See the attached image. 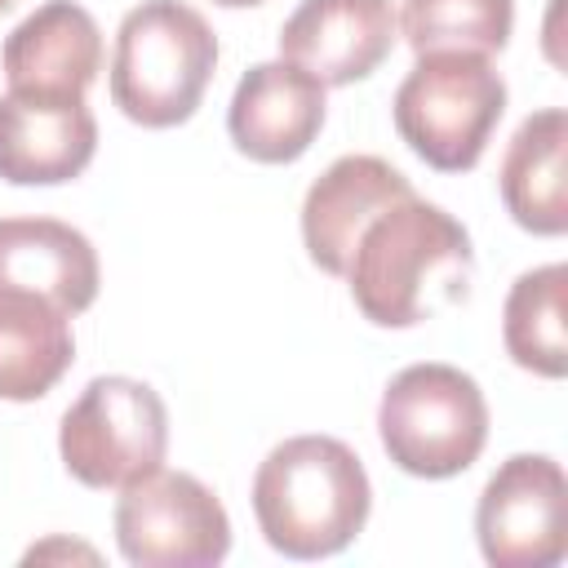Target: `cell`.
Masks as SVG:
<instances>
[{"label": "cell", "instance_id": "6da1fadb", "mask_svg": "<svg viewBox=\"0 0 568 568\" xmlns=\"http://www.w3.org/2000/svg\"><path fill=\"white\" fill-rule=\"evenodd\" d=\"M470 266L475 253L466 226L413 191L359 231L346 284L364 320L382 328H413L466 297Z\"/></svg>", "mask_w": 568, "mask_h": 568}, {"label": "cell", "instance_id": "7a4b0ae2", "mask_svg": "<svg viewBox=\"0 0 568 568\" xmlns=\"http://www.w3.org/2000/svg\"><path fill=\"white\" fill-rule=\"evenodd\" d=\"M373 506L355 448L333 435H293L266 453L253 475V515L262 537L288 559L346 550Z\"/></svg>", "mask_w": 568, "mask_h": 568}, {"label": "cell", "instance_id": "3957f363", "mask_svg": "<svg viewBox=\"0 0 568 568\" xmlns=\"http://www.w3.org/2000/svg\"><path fill=\"white\" fill-rule=\"evenodd\" d=\"M217 67V36L182 0H142L124 13L111 53V102L142 129L195 115Z\"/></svg>", "mask_w": 568, "mask_h": 568}, {"label": "cell", "instance_id": "277c9868", "mask_svg": "<svg viewBox=\"0 0 568 568\" xmlns=\"http://www.w3.org/2000/svg\"><path fill=\"white\" fill-rule=\"evenodd\" d=\"M390 111L399 138L417 160L439 173H466L479 164L506 111V80L484 53H417L413 71L395 89Z\"/></svg>", "mask_w": 568, "mask_h": 568}, {"label": "cell", "instance_id": "5b68a950", "mask_svg": "<svg viewBox=\"0 0 568 568\" xmlns=\"http://www.w3.org/2000/svg\"><path fill=\"white\" fill-rule=\"evenodd\" d=\"M386 457L417 479L462 475L488 439V404L470 373L453 364H408L377 404Z\"/></svg>", "mask_w": 568, "mask_h": 568}, {"label": "cell", "instance_id": "8992f818", "mask_svg": "<svg viewBox=\"0 0 568 568\" xmlns=\"http://www.w3.org/2000/svg\"><path fill=\"white\" fill-rule=\"evenodd\" d=\"M169 448L164 399L138 377H93L62 413L58 453L84 488H124L151 475Z\"/></svg>", "mask_w": 568, "mask_h": 568}, {"label": "cell", "instance_id": "52a82bcc", "mask_svg": "<svg viewBox=\"0 0 568 568\" xmlns=\"http://www.w3.org/2000/svg\"><path fill=\"white\" fill-rule=\"evenodd\" d=\"M115 541L138 568H209L231 550V519L195 475L155 466L120 488Z\"/></svg>", "mask_w": 568, "mask_h": 568}, {"label": "cell", "instance_id": "ba28073f", "mask_svg": "<svg viewBox=\"0 0 568 568\" xmlns=\"http://www.w3.org/2000/svg\"><path fill=\"white\" fill-rule=\"evenodd\" d=\"M479 550L497 568H550L568 550V484L555 457L515 453L479 493Z\"/></svg>", "mask_w": 568, "mask_h": 568}, {"label": "cell", "instance_id": "9c48e42d", "mask_svg": "<svg viewBox=\"0 0 568 568\" xmlns=\"http://www.w3.org/2000/svg\"><path fill=\"white\" fill-rule=\"evenodd\" d=\"M390 0H302L280 27V58L320 84H355L395 49Z\"/></svg>", "mask_w": 568, "mask_h": 568}, {"label": "cell", "instance_id": "30bf717a", "mask_svg": "<svg viewBox=\"0 0 568 568\" xmlns=\"http://www.w3.org/2000/svg\"><path fill=\"white\" fill-rule=\"evenodd\" d=\"M98 120L84 98L18 93L0 98V178L13 186H58L89 169Z\"/></svg>", "mask_w": 568, "mask_h": 568}, {"label": "cell", "instance_id": "8fae6325", "mask_svg": "<svg viewBox=\"0 0 568 568\" xmlns=\"http://www.w3.org/2000/svg\"><path fill=\"white\" fill-rule=\"evenodd\" d=\"M231 142L257 164H288L324 129V84L275 58L244 71L226 111Z\"/></svg>", "mask_w": 568, "mask_h": 568}, {"label": "cell", "instance_id": "7c38bea8", "mask_svg": "<svg viewBox=\"0 0 568 568\" xmlns=\"http://www.w3.org/2000/svg\"><path fill=\"white\" fill-rule=\"evenodd\" d=\"M413 195L408 178L382 155H342L333 160L302 200V244L311 262L328 275H346L359 231L395 200Z\"/></svg>", "mask_w": 568, "mask_h": 568}, {"label": "cell", "instance_id": "4fadbf2b", "mask_svg": "<svg viewBox=\"0 0 568 568\" xmlns=\"http://www.w3.org/2000/svg\"><path fill=\"white\" fill-rule=\"evenodd\" d=\"M0 62L18 93L84 98L102 71V31L84 4L49 0L4 36Z\"/></svg>", "mask_w": 568, "mask_h": 568}, {"label": "cell", "instance_id": "5bb4252c", "mask_svg": "<svg viewBox=\"0 0 568 568\" xmlns=\"http://www.w3.org/2000/svg\"><path fill=\"white\" fill-rule=\"evenodd\" d=\"M0 293L40 297L80 315L98 297V253L58 217H0Z\"/></svg>", "mask_w": 568, "mask_h": 568}, {"label": "cell", "instance_id": "9a60e30c", "mask_svg": "<svg viewBox=\"0 0 568 568\" xmlns=\"http://www.w3.org/2000/svg\"><path fill=\"white\" fill-rule=\"evenodd\" d=\"M506 213L532 235L568 231V115L559 106L532 111L506 142L497 173Z\"/></svg>", "mask_w": 568, "mask_h": 568}, {"label": "cell", "instance_id": "2e32d148", "mask_svg": "<svg viewBox=\"0 0 568 568\" xmlns=\"http://www.w3.org/2000/svg\"><path fill=\"white\" fill-rule=\"evenodd\" d=\"M75 359L71 315L22 293H0V399L49 395Z\"/></svg>", "mask_w": 568, "mask_h": 568}, {"label": "cell", "instance_id": "e0dca14e", "mask_svg": "<svg viewBox=\"0 0 568 568\" xmlns=\"http://www.w3.org/2000/svg\"><path fill=\"white\" fill-rule=\"evenodd\" d=\"M564 293H568V266L550 262L537 271H524L501 311V337L519 368L537 377H564L568 373V337H564Z\"/></svg>", "mask_w": 568, "mask_h": 568}, {"label": "cell", "instance_id": "ac0fdd59", "mask_svg": "<svg viewBox=\"0 0 568 568\" xmlns=\"http://www.w3.org/2000/svg\"><path fill=\"white\" fill-rule=\"evenodd\" d=\"M399 31L413 53L462 49V53H501L515 27V0H404Z\"/></svg>", "mask_w": 568, "mask_h": 568}, {"label": "cell", "instance_id": "d6986e66", "mask_svg": "<svg viewBox=\"0 0 568 568\" xmlns=\"http://www.w3.org/2000/svg\"><path fill=\"white\" fill-rule=\"evenodd\" d=\"M217 4H226V9H248V4H262V0H217Z\"/></svg>", "mask_w": 568, "mask_h": 568}, {"label": "cell", "instance_id": "ffe728a7", "mask_svg": "<svg viewBox=\"0 0 568 568\" xmlns=\"http://www.w3.org/2000/svg\"><path fill=\"white\" fill-rule=\"evenodd\" d=\"M13 4H18V0H0V13H9V9H13Z\"/></svg>", "mask_w": 568, "mask_h": 568}]
</instances>
